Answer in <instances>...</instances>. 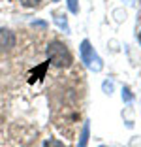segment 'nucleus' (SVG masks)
<instances>
[{
    "instance_id": "obj_13",
    "label": "nucleus",
    "mask_w": 141,
    "mask_h": 147,
    "mask_svg": "<svg viewBox=\"0 0 141 147\" xmlns=\"http://www.w3.org/2000/svg\"><path fill=\"white\" fill-rule=\"evenodd\" d=\"M126 2H130V0H126Z\"/></svg>"
},
{
    "instance_id": "obj_9",
    "label": "nucleus",
    "mask_w": 141,
    "mask_h": 147,
    "mask_svg": "<svg viewBox=\"0 0 141 147\" xmlns=\"http://www.w3.org/2000/svg\"><path fill=\"white\" fill-rule=\"evenodd\" d=\"M55 21H56V23H58V25H60V26H64L66 30H68V25H66V19H64V21H62V19H60V17H55Z\"/></svg>"
},
{
    "instance_id": "obj_1",
    "label": "nucleus",
    "mask_w": 141,
    "mask_h": 147,
    "mask_svg": "<svg viewBox=\"0 0 141 147\" xmlns=\"http://www.w3.org/2000/svg\"><path fill=\"white\" fill-rule=\"evenodd\" d=\"M47 57H49V62L56 68H68L72 64V53L66 47L62 42H51L49 47H47Z\"/></svg>"
},
{
    "instance_id": "obj_3",
    "label": "nucleus",
    "mask_w": 141,
    "mask_h": 147,
    "mask_svg": "<svg viewBox=\"0 0 141 147\" xmlns=\"http://www.w3.org/2000/svg\"><path fill=\"white\" fill-rule=\"evenodd\" d=\"M15 47V34L8 28H0V53H8Z\"/></svg>"
},
{
    "instance_id": "obj_8",
    "label": "nucleus",
    "mask_w": 141,
    "mask_h": 147,
    "mask_svg": "<svg viewBox=\"0 0 141 147\" xmlns=\"http://www.w3.org/2000/svg\"><path fill=\"white\" fill-rule=\"evenodd\" d=\"M122 98H124V100H132V94H130V89H124V91H122Z\"/></svg>"
},
{
    "instance_id": "obj_10",
    "label": "nucleus",
    "mask_w": 141,
    "mask_h": 147,
    "mask_svg": "<svg viewBox=\"0 0 141 147\" xmlns=\"http://www.w3.org/2000/svg\"><path fill=\"white\" fill-rule=\"evenodd\" d=\"M103 91H107V92H111L113 91V83H103Z\"/></svg>"
},
{
    "instance_id": "obj_4",
    "label": "nucleus",
    "mask_w": 141,
    "mask_h": 147,
    "mask_svg": "<svg viewBox=\"0 0 141 147\" xmlns=\"http://www.w3.org/2000/svg\"><path fill=\"white\" fill-rule=\"evenodd\" d=\"M89 123H85L83 125V130H81V138H79V147H87V143H89Z\"/></svg>"
},
{
    "instance_id": "obj_7",
    "label": "nucleus",
    "mask_w": 141,
    "mask_h": 147,
    "mask_svg": "<svg viewBox=\"0 0 141 147\" xmlns=\"http://www.w3.org/2000/svg\"><path fill=\"white\" fill-rule=\"evenodd\" d=\"M68 6L73 13H77V0H68Z\"/></svg>"
},
{
    "instance_id": "obj_2",
    "label": "nucleus",
    "mask_w": 141,
    "mask_h": 147,
    "mask_svg": "<svg viewBox=\"0 0 141 147\" xmlns=\"http://www.w3.org/2000/svg\"><path fill=\"white\" fill-rule=\"evenodd\" d=\"M81 59L90 70H94V72H100V70L103 68L102 59L94 53V47L90 45L89 40H83V43H81Z\"/></svg>"
},
{
    "instance_id": "obj_6",
    "label": "nucleus",
    "mask_w": 141,
    "mask_h": 147,
    "mask_svg": "<svg viewBox=\"0 0 141 147\" xmlns=\"http://www.w3.org/2000/svg\"><path fill=\"white\" fill-rule=\"evenodd\" d=\"M43 147H66L64 145V143H62V142H58V140H47V142H45V145H43Z\"/></svg>"
},
{
    "instance_id": "obj_12",
    "label": "nucleus",
    "mask_w": 141,
    "mask_h": 147,
    "mask_svg": "<svg viewBox=\"0 0 141 147\" xmlns=\"http://www.w3.org/2000/svg\"><path fill=\"white\" fill-rule=\"evenodd\" d=\"M100 147H107V145H100Z\"/></svg>"
},
{
    "instance_id": "obj_11",
    "label": "nucleus",
    "mask_w": 141,
    "mask_h": 147,
    "mask_svg": "<svg viewBox=\"0 0 141 147\" xmlns=\"http://www.w3.org/2000/svg\"><path fill=\"white\" fill-rule=\"evenodd\" d=\"M139 42H141V32H139Z\"/></svg>"
},
{
    "instance_id": "obj_5",
    "label": "nucleus",
    "mask_w": 141,
    "mask_h": 147,
    "mask_svg": "<svg viewBox=\"0 0 141 147\" xmlns=\"http://www.w3.org/2000/svg\"><path fill=\"white\" fill-rule=\"evenodd\" d=\"M19 2H21V6H25V8H36L42 0H19Z\"/></svg>"
}]
</instances>
